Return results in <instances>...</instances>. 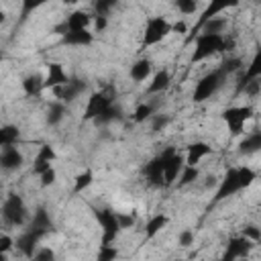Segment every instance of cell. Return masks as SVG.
<instances>
[{"instance_id":"1","label":"cell","mask_w":261,"mask_h":261,"mask_svg":"<svg viewBox=\"0 0 261 261\" xmlns=\"http://www.w3.org/2000/svg\"><path fill=\"white\" fill-rule=\"evenodd\" d=\"M216 53H224V33H198V37H194L190 63H200Z\"/></svg>"},{"instance_id":"2","label":"cell","mask_w":261,"mask_h":261,"mask_svg":"<svg viewBox=\"0 0 261 261\" xmlns=\"http://www.w3.org/2000/svg\"><path fill=\"white\" fill-rule=\"evenodd\" d=\"M0 214L4 218V222L8 226H24L27 220H29V212H27V204L22 200L20 194L16 192H10L0 208Z\"/></svg>"},{"instance_id":"3","label":"cell","mask_w":261,"mask_h":261,"mask_svg":"<svg viewBox=\"0 0 261 261\" xmlns=\"http://www.w3.org/2000/svg\"><path fill=\"white\" fill-rule=\"evenodd\" d=\"M226 82V75L216 67L212 71H208L204 77L198 80L196 88H194V102H206L208 98H212V94H216Z\"/></svg>"},{"instance_id":"4","label":"cell","mask_w":261,"mask_h":261,"mask_svg":"<svg viewBox=\"0 0 261 261\" xmlns=\"http://www.w3.org/2000/svg\"><path fill=\"white\" fill-rule=\"evenodd\" d=\"M94 218L102 226V245H112L122 232L116 212L112 208H94Z\"/></svg>"},{"instance_id":"5","label":"cell","mask_w":261,"mask_h":261,"mask_svg":"<svg viewBox=\"0 0 261 261\" xmlns=\"http://www.w3.org/2000/svg\"><path fill=\"white\" fill-rule=\"evenodd\" d=\"M167 35H171V22L163 16H151L145 24V31H143L141 49H147V47H153V45L161 43Z\"/></svg>"},{"instance_id":"6","label":"cell","mask_w":261,"mask_h":261,"mask_svg":"<svg viewBox=\"0 0 261 261\" xmlns=\"http://www.w3.org/2000/svg\"><path fill=\"white\" fill-rule=\"evenodd\" d=\"M220 116H222L224 124L228 126L230 135H241L245 130V124L255 116V108L249 106V104H245V106H230Z\"/></svg>"},{"instance_id":"7","label":"cell","mask_w":261,"mask_h":261,"mask_svg":"<svg viewBox=\"0 0 261 261\" xmlns=\"http://www.w3.org/2000/svg\"><path fill=\"white\" fill-rule=\"evenodd\" d=\"M173 153H175V149L169 147V149H165L163 153H159L157 157H153V159H149V161L145 163L143 173H145V177H147V181H149L151 186L163 188V169H165L167 159H169Z\"/></svg>"},{"instance_id":"8","label":"cell","mask_w":261,"mask_h":261,"mask_svg":"<svg viewBox=\"0 0 261 261\" xmlns=\"http://www.w3.org/2000/svg\"><path fill=\"white\" fill-rule=\"evenodd\" d=\"M112 104H114V94L112 92H108V90L92 92L88 102H86V108H84V120H94L98 114H102Z\"/></svg>"},{"instance_id":"9","label":"cell","mask_w":261,"mask_h":261,"mask_svg":"<svg viewBox=\"0 0 261 261\" xmlns=\"http://www.w3.org/2000/svg\"><path fill=\"white\" fill-rule=\"evenodd\" d=\"M241 4V0H208V6L202 10V14H200V18H198V22L192 27V35L186 39V43H190V41H194V37H196V33H198V29H200V24L202 22H206L208 18H212V16H218L220 12H224L226 8H237Z\"/></svg>"},{"instance_id":"10","label":"cell","mask_w":261,"mask_h":261,"mask_svg":"<svg viewBox=\"0 0 261 261\" xmlns=\"http://www.w3.org/2000/svg\"><path fill=\"white\" fill-rule=\"evenodd\" d=\"M237 192H241V184H239V175H237V167H228L226 173L222 175L218 188H216V196H214V204L222 202L230 196H234Z\"/></svg>"},{"instance_id":"11","label":"cell","mask_w":261,"mask_h":261,"mask_svg":"<svg viewBox=\"0 0 261 261\" xmlns=\"http://www.w3.org/2000/svg\"><path fill=\"white\" fill-rule=\"evenodd\" d=\"M29 230H35V232H39L41 237H47L49 232H53L55 230V224H53V218L49 216V212H47V208L45 206H39L35 212H33V216L27 220V224H24Z\"/></svg>"},{"instance_id":"12","label":"cell","mask_w":261,"mask_h":261,"mask_svg":"<svg viewBox=\"0 0 261 261\" xmlns=\"http://www.w3.org/2000/svg\"><path fill=\"white\" fill-rule=\"evenodd\" d=\"M53 90H55V96H57L59 102L69 104V102H73L75 98H80V94L86 90V82L80 80V77H69L65 84H61V86H57V88H53Z\"/></svg>"},{"instance_id":"13","label":"cell","mask_w":261,"mask_h":261,"mask_svg":"<svg viewBox=\"0 0 261 261\" xmlns=\"http://www.w3.org/2000/svg\"><path fill=\"white\" fill-rule=\"evenodd\" d=\"M253 245H255V243H251V241H249V239H245L243 234H239V237H232V239L228 241V245H226V251H224L222 259H224V261L245 259V257L251 253Z\"/></svg>"},{"instance_id":"14","label":"cell","mask_w":261,"mask_h":261,"mask_svg":"<svg viewBox=\"0 0 261 261\" xmlns=\"http://www.w3.org/2000/svg\"><path fill=\"white\" fill-rule=\"evenodd\" d=\"M92 22V16L86 10H73L61 24H57L53 29L55 35H63L65 31H77V29H88Z\"/></svg>"},{"instance_id":"15","label":"cell","mask_w":261,"mask_h":261,"mask_svg":"<svg viewBox=\"0 0 261 261\" xmlns=\"http://www.w3.org/2000/svg\"><path fill=\"white\" fill-rule=\"evenodd\" d=\"M22 163H24V157L16 145L0 147V169L2 171H16L22 167Z\"/></svg>"},{"instance_id":"16","label":"cell","mask_w":261,"mask_h":261,"mask_svg":"<svg viewBox=\"0 0 261 261\" xmlns=\"http://www.w3.org/2000/svg\"><path fill=\"white\" fill-rule=\"evenodd\" d=\"M41 234L39 232H35V230H29V228H24L18 237H16V241H14V247L27 257V259H31L33 257V253H35V249L39 247V243H41Z\"/></svg>"},{"instance_id":"17","label":"cell","mask_w":261,"mask_h":261,"mask_svg":"<svg viewBox=\"0 0 261 261\" xmlns=\"http://www.w3.org/2000/svg\"><path fill=\"white\" fill-rule=\"evenodd\" d=\"M94 43V33L88 29H77V31H65L61 35V45L65 47H88Z\"/></svg>"},{"instance_id":"18","label":"cell","mask_w":261,"mask_h":261,"mask_svg":"<svg viewBox=\"0 0 261 261\" xmlns=\"http://www.w3.org/2000/svg\"><path fill=\"white\" fill-rule=\"evenodd\" d=\"M239 73L241 75H239V82H237V94H241V90L245 88L247 82H251L255 77H261V51H255V55L249 61L247 69H241Z\"/></svg>"},{"instance_id":"19","label":"cell","mask_w":261,"mask_h":261,"mask_svg":"<svg viewBox=\"0 0 261 261\" xmlns=\"http://www.w3.org/2000/svg\"><path fill=\"white\" fill-rule=\"evenodd\" d=\"M55 159H57L55 149H53L51 145H41L39 151H37V155H35V161H33V173H35V175L43 173L45 169L51 167V163H53Z\"/></svg>"},{"instance_id":"20","label":"cell","mask_w":261,"mask_h":261,"mask_svg":"<svg viewBox=\"0 0 261 261\" xmlns=\"http://www.w3.org/2000/svg\"><path fill=\"white\" fill-rule=\"evenodd\" d=\"M67 80H69V75L63 69V65L57 61H51L47 65V75L43 77V86H45V90H49V88H57V86L65 84Z\"/></svg>"},{"instance_id":"21","label":"cell","mask_w":261,"mask_h":261,"mask_svg":"<svg viewBox=\"0 0 261 261\" xmlns=\"http://www.w3.org/2000/svg\"><path fill=\"white\" fill-rule=\"evenodd\" d=\"M181 167H184V157L175 151V153L167 159L165 169H163V186H165V188H169V186H173V184H175V179H177V175H179Z\"/></svg>"},{"instance_id":"22","label":"cell","mask_w":261,"mask_h":261,"mask_svg":"<svg viewBox=\"0 0 261 261\" xmlns=\"http://www.w3.org/2000/svg\"><path fill=\"white\" fill-rule=\"evenodd\" d=\"M212 153V147L208 145V143H204V141H196V143H192L190 147H188V151H186V157H184V163L186 165H198L204 157H208Z\"/></svg>"},{"instance_id":"23","label":"cell","mask_w":261,"mask_h":261,"mask_svg":"<svg viewBox=\"0 0 261 261\" xmlns=\"http://www.w3.org/2000/svg\"><path fill=\"white\" fill-rule=\"evenodd\" d=\"M151 73H153V61H151L149 57L137 59V61L130 65V69H128L130 80L137 82V84H141V82H145L147 77H151Z\"/></svg>"},{"instance_id":"24","label":"cell","mask_w":261,"mask_h":261,"mask_svg":"<svg viewBox=\"0 0 261 261\" xmlns=\"http://www.w3.org/2000/svg\"><path fill=\"white\" fill-rule=\"evenodd\" d=\"M45 86H43V75L41 73H29L22 77V92L27 98H39L43 94Z\"/></svg>"},{"instance_id":"25","label":"cell","mask_w":261,"mask_h":261,"mask_svg":"<svg viewBox=\"0 0 261 261\" xmlns=\"http://www.w3.org/2000/svg\"><path fill=\"white\" fill-rule=\"evenodd\" d=\"M169 84H171V73H169L167 69H159V71H155L151 84L147 86V94H149V96L161 94V92H165V90L169 88Z\"/></svg>"},{"instance_id":"26","label":"cell","mask_w":261,"mask_h":261,"mask_svg":"<svg viewBox=\"0 0 261 261\" xmlns=\"http://www.w3.org/2000/svg\"><path fill=\"white\" fill-rule=\"evenodd\" d=\"M167 224H169V216H167V214H153V216L147 220V224H145V239H147V241L155 239Z\"/></svg>"},{"instance_id":"27","label":"cell","mask_w":261,"mask_h":261,"mask_svg":"<svg viewBox=\"0 0 261 261\" xmlns=\"http://www.w3.org/2000/svg\"><path fill=\"white\" fill-rule=\"evenodd\" d=\"M65 116H67V106L57 100V102H51V104L47 106L45 122H47V126H57Z\"/></svg>"},{"instance_id":"28","label":"cell","mask_w":261,"mask_h":261,"mask_svg":"<svg viewBox=\"0 0 261 261\" xmlns=\"http://www.w3.org/2000/svg\"><path fill=\"white\" fill-rule=\"evenodd\" d=\"M261 149V133L259 130H253L249 133L241 143H239V153L241 155H253Z\"/></svg>"},{"instance_id":"29","label":"cell","mask_w":261,"mask_h":261,"mask_svg":"<svg viewBox=\"0 0 261 261\" xmlns=\"http://www.w3.org/2000/svg\"><path fill=\"white\" fill-rule=\"evenodd\" d=\"M92 184H94V171H92L90 167H88V169H82V171L73 177L71 194H73V196H77V194H82L84 190H88Z\"/></svg>"},{"instance_id":"30","label":"cell","mask_w":261,"mask_h":261,"mask_svg":"<svg viewBox=\"0 0 261 261\" xmlns=\"http://www.w3.org/2000/svg\"><path fill=\"white\" fill-rule=\"evenodd\" d=\"M198 177H200L198 165H186V163H184V167H181V171H179V175H177V179H175V186H177V188H186V186L198 181Z\"/></svg>"},{"instance_id":"31","label":"cell","mask_w":261,"mask_h":261,"mask_svg":"<svg viewBox=\"0 0 261 261\" xmlns=\"http://www.w3.org/2000/svg\"><path fill=\"white\" fill-rule=\"evenodd\" d=\"M120 118H122V110H120L116 104H112V106H108L102 114H98L92 122H94V124H110V122L120 120Z\"/></svg>"},{"instance_id":"32","label":"cell","mask_w":261,"mask_h":261,"mask_svg":"<svg viewBox=\"0 0 261 261\" xmlns=\"http://www.w3.org/2000/svg\"><path fill=\"white\" fill-rule=\"evenodd\" d=\"M47 2H51V0H20V18H18V24H22L35 10H39Z\"/></svg>"},{"instance_id":"33","label":"cell","mask_w":261,"mask_h":261,"mask_svg":"<svg viewBox=\"0 0 261 261\" xmlns=\"http://www.w3.org/2000/svg\"><path fill=\"white\" fill-rule=\"evenodd\" d=\"M243 65H245V61L241 57H226V59H222V63L218 65V69L228 77L230 73H239L243 69Z\"/></svg>"},{"instance_id":"34","label":"cell","mask_w":261,"mask_h":261,"mask_svg":"<svg viewBox=\"0 0 261 261\" xmlns=\"http://www.w3.org/2000/svg\"><path fill=\"white\" fill-rule=\"evenodd\" d=\"M153 114H155V104H151V102H143V104H139V106L135 108V112H133V120L141 124V122L149 120Z\"/></svg>"},{"instance_id":"35","label":"cell","mask_w":261,"mask_h":261,"mask_svg":"<svg viewBox=\"0 0 261 261\" xmlns=\"http://www.w3.org/2000/svg\"><path fill=\"white\" fill-rule=\"evenodd\" d=\"M224 27H226V20H224V18L212 16V18H208L206 22H202V24H200L198 33H222V31H224Z\"/></svg>"},{"instance_id":"36","label":"cell","mask_w":261,"mask_h":261,"mask_svg":"<svg viewBox=\"0 0 261 261\" xmlns=\"http://www.w3.org/2000/svg\"><path fill=\"white\" fill-rule=\"evenodd\" d=\"M237 175H239V184H241V190H245V188H249L255 179H257V173H255V169H251L249 165H241V167H237Z\"/></svg>"},{"instance_id":"37","label":"cell","mask_w":261,"mask_h":261,"mask_svg":"<svg viewBox=\"0 0 261 261\" xmlns=\"http://www.w3.org/2000/svg\"><path fill=\"white\" fill-rule=\"evenodd\" d=\"M2 128V139H4V145H16L18 139H20V130L16 124H4L0 126ZM2 145V147H4Z\"/></svg>"},{"instance_id":"38","label":"cell","mask_w":261,"mask_h":261,"mask_svg":"<svg viewBox=\"0 0 261 261\" xmlns=\"http://www.w3.org/2000/svg\"><path fill=\"white\" fill-rule=\"evenodd\" d=\"M120 0H92V8L96 14H102V16H108L112 8L118 6Z\"/></svg>"},{"instance_id":"39","label":"cell","mask_w":261,"mask_h":261,"mask_svg":"<svg viewBox=\"0 0 261 261\" xmlns=\"http://www.w3.org/2000/svg\"><path fill=\"white\" fill-rule=\"evenodd\" d=\"M173 6L181 14H194L198 10V0H173Z\"/></svg>"},{"instance_id":"40","label":"cell","mask_w":261,"mask_h":261,"mask_svg":"<svg viewBox=\"0 0 261 261\" xmlns=\"http://www.w3.org/2000/svg\"><path fill=\"white\" fill-rule=\"evenodd\" d=\"M118 257V249L112 245H100L98 249V261H112Z\"/></svg>"},{"instance_id":"41","label":"cell","mask_w":261,"mask_h":261,"mask_svg":"<svg viewBox=\"0 0 261 261\" xmlns=\"http://www.w3.org/2000/svg\"><path fill=\"white\" fill-rule=\"evenodd\" d=\"M149 120H151V130H153V133L163 130V128L171 122V118H169V116H163V114H153Z\"/></svg>"},{"instance_id":"42","label":"cell","mask_w":261,"mask_h":261,"mask_svg":"<svg viewBox=\"0 0 261 261\" xmlns=\"http://www.w3.org/2000/svg\"><path fill=\"white\" fill-rule=\"evenodd\" d=\"M57 181V171L53 169V167H49V169H45L43 173H39V184H41V188H49V186H53Z\"/></svg>"},{"instance_id":"43","label":"cell","mask_w":261,"mask_h":261,"mask_svg":"<svg viewBox=\"0 0 261 261\" xmlns=\"http://www.w3.org/2000/svg\"><path fill=\"white\" fill-rule=\"evenodd\" d=\"M14 247V239L10 234H0V261L6 259V255L12 251Z\"/></svg>"},{"instance_id":"44","label":"cell","mask_w":261,"mask_h":261,"mask_svg":"<svg viewBox=\"0 0 261 261\" xmlns=\"http://www.w3.org/2000/svg\"><path fill=\"white\" fill-rule=\"evenodd\" d=\"M259 92H261V77H255V80L247 82L245 88L241 90V94H247V96H251V98L259 96Z\"/></svg>"},{"instance_id":"45","label":"cell","mask_w":261,"mask_h":261,"mask_svg":"<svg viewBox=\"0 0 261 261\" xmlns=\"http://www.w3.org/2000/svg\"><path fill=\"white\" fill-rule=\"evenodd\" d=\"M241 234H243L245 239H249L251 243H259V241H261V228H259L257 224H247Z\"/></svg>"},{"instance_id":"46","label":"cell","mask_w":261,"mask_h":261,"mask_svg":"<svg viewBox=\"0 0 261 261\" xmlns=\"http://www.w3.org/2000/svg\"><path fill=\"white\" fill-rule=\"evenodd\" d=\"M31 259H35V261H51V259H55V251L49 249V247H37Z\"/></svg>"},{"instance_id":"47","label":"cell","mask_w":261,"mask_h":261,"mask_svg":"<svg viewBox=\"0 0 261 261\" xmlns=\"http://www.w3.org/2000/svg\"><path fill=\"white\" fill-rule=\"evenodd\" d=\"M194 230H190V228H186V230H181L179 232V237H177V243H179V247H184V249H188V247H192L194 245Z\"/></svg>"},{"instance_id":"48","label":"cell","mask_w":261,"mask_h":261,"mask_svg":"<svg viewBox=\"0 0 261 261\" xmlns=\"http://www.w3.org/2000/svg\"><path fill=\"white\" fill-rule=\"evenodd\" d=\"M118 216V222H120V228H130L135 224V214H124V212H116Z\"/></svg>"},{"instance_id":"49","label":"cell","mask_w":261,"mask_h":261,"mask_svg":"<svg viewBox=\"0 0 261 261\" xmlns=\"http://www.w3.org/2000/svg\"><path fill=\"white\" fill-rule=\"evenodd\" d=\"M106 27H108V16L96 14V16H94V31H96V33H102Z\"/></svg>"},{"instance_id":"50","label":"cell","mask_w":261,"mask_h":261,"mask_svg":"<svg viewBox=\"0 0 261 261\" xmlns=\"http://www.w3.org/2000/svg\"><path fill=\"white\" fill-rule=\"evenodd\" d=\"M171 33H179V35H186L188 33V24L184 20H177L175 24H171Z\"/></svg>"},{"instance_id":"51","label":"cell","mask_w":261,"mask_h":261,"mask_svg":"<svg viewBox=\"0 0 261 261\" xmlns=\"http://www.w3.org/2000/svg\"><path fill=\"white\" fill-rule=\"evenodd\" d=\"M6 22V12H4V8H0V24H4Z\"/></svg>"},{"instance_id":"52","label":"cell","mask_w":261,"mask_h":261,"mask_svg":"<svg viewBox=\"0 0 261 261\" xmlns=\"http://www.w3.org/2000/svg\"><path fill=\"white\" fill-rule=\"evenodd\" d=\"M77 2H82V0H63V4H67V6H71V4H77Z\"/></svg>"},{"instance_id":"53","label":"cell","mask_w":261,"mask_h":261,"mask_svg":"<svg viewBox=\"0 0 261 261\" xmlns=\"http://www.w3.org/2000/svg\"><path fill=\"white\" fill-rule=\"evenodd\" d=\"M4 145V139H2V128H0V147Z\"/></svg>"},{"instance_id":"54","label":"cell","mask_w":261,"mask_h":261,"mask_svg":"<svg viewBox=\"0 0 261 261\" xmlns=\"http://www.w3.org/2000/svg\"><path fill=\"white\" fill-rule=\"evenodd\" d=\"M2 61H4V53L0 51V63H2Z\"/></svg>"}]
</instances>
